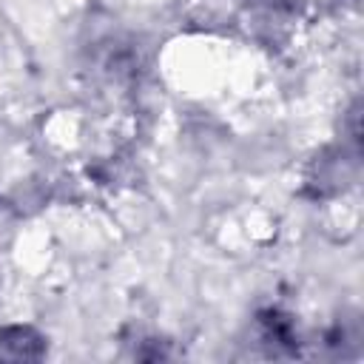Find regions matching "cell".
I'll use <instances>...</instances> for the list:
<instances>
[{"instance_id":"cell-1","label":"cell","mask_w":364,"mask_h":364,"mask_svg":"<svg viewBox=\"0 0 364 364\" xmlns=\"http://www.w3.org/2000/svg\"><path fill=\"white\" fill-rule=\"evenodd\" d=\"M40 336L28 324H11L0 330V355L3 358H37Z\"/></svg>"}]
</instances>
